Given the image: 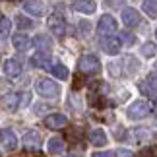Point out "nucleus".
<instances>
[{
	"label": "nucleus",
	"mask_w": 157,
	"mask_h": 157,
	"mask_svg": "<svg viewBox=\"0 0 157 157\" xmlns=\"http://www.w3.org/2000/svg\"><path fill=\"white\" fill-rule=\"evenodd\" d=\"M35 89H37V93L41 95V97H56L60 87L56 82H52L51 78H39L37 83H35Z\"/></svg>",
	"instance_id": "nucleus-1"
},
{
	"label": "nucleus",
	"mask_w": 157,
	"mask_h": 157,
	"mask_svg": "<svg viewBox=\"0 0 157 157\" xmlns=\"http://www.w3.org/2000/svg\"><path fill=\"white\" fill-rule=\"evenodd\" d=\"M78 68H80L82 74H97L101 70V60L95 54H83L78 62Z\"/></svg>",
	"instance_id": "nucleus-2"
},
{
	"label": "nucleus",
	"mask_w": 157,
	"mask_h": 157,
	"mask_svg": "<svg viewBox=\"0 0 157 157\" xmlns=\"http://www.w3.org/2000/svg\"><path fill=\"white\" fill-rule=\"evenodd\" d=\"M149 114V105L146 101H134L130 107H128V117L132 120H138V118H144Z\"/></svg>",
	"instance_id": "nucleus-3"
},
{
	"label": "nucleus",
	"mask_w": 157,
	"mask_h": 157,
	"mask_svg": "<svg viewBox=\"0 0 157 157\" xmlns=\"http://www.w3.org/2000/svg\"><path fill=\"white\" fill-rule=\"evenodd\" d=\"M23 147H25L27 151H37L41 147V134L37 130L25 132V136H23Z\"/></svg>",
	"instance_id": "nucleus-4"
},
{
	"label": "nucleus",
	"mask_w": 157,
	"mask_h": 157,
	"mask_svg": "<svg viewBox=\"0 0 157 157\" xmlns=\"http://www.w3.org/2000/svg\"><path fill=\"white\" fill-rule=\"evenodd\" d=\"M97 31L101 35H113L114 31H117V20H114L113 16H101V20H99V25H97Z\"/></svg>",
	"instance_id": "nucleus-5"
},
{
	"label": "nucleus",
	"mask_w": 157,
	"mask_h": 157,
	"mask_svg": "<svg viewBox=\"0 0 157 157\" xmlns=\"http://www.w3.org/2000/svg\"><path fill=\"white\" fill-rule=\"evenodd\" d=\"M49 29L52 31V35H56V37H64V33H66V23H64V20L60 16H56V14H52V16H49Z\"/></svg>",
	"instance_id": "nucleus-6"
},
{
	"label": "nucleus",
	"mask_w": 157,
	"mask_h": 157,
	"mask_svg": "<svg viewBox=\"0 0 157 157\" xmlns=\"http://www.w3.org/2000/svg\"><path fill=\"white\" fill-rule=\"evenodd\" d=\"M122 21L128 27H136V25H140L142 16H140V12L134 10V8H124V12H122Z\"/></svg>",
	"instance_id": "nucleus-7"
},
{
	"label": "nucleus",
	"mask_w": 157,
	"mask_h": 157,
	"mask_svg": "<svg viewBox=\"0 0 157 157\" xmlns=\"http://www.w3.org/2000/svg\"><path fill=\"white\" fill-rule=\"evenodd\" d=\"M2 149L4 151H12V149H16V146H17V138H16V134L12 130H8V128H4L2 130Z\"/></svg>",
	"instance_id": "nucleus-8"
},
{
	"label": "nucleus",
	"mask_w": 157,
	"mask_h": 157,
	"mask_svg": "<svg viewBox=\"0 0 157 157\" xmlns=\"http://www.w3.org/2000/svg\"><path fill=\"white\" fill-rule=\"evenodd\" d=\"M120 47H122V39H120V37H107L103 41V49L109 54H118Z\"/></svg>",
	"instance_id": "nucleus-9"
},
{
	"label": "nucleus",
	"mask_w": 157,
	"mask_h": 157,
	"mask_svg": "<svg viewBox=\"0 0 157 157\" xmlns=\"http://www.w3.org/2000/svg\"><path fill=\"white\" fill-rule=\"evenodd\" d=\"M45 126L51 130H56V128H62V126H66V117L64 114H49V117L45 118Z\"/></svg>",
	"instance_id": "nucleus-10"
},
{
	"label": "nucleus",
	"mask_w": 157,
	"mask_h": 157,
	"mask_svg": "<svg viewBox=\"0 0 157 157\" xmlns=\"http://www.w3.org/2000/svg\"><path fill=\"white\" fill-rule=\"evenodd\" d=\"M4 74L8 78H17L21 74V64L17 62V60H14V58L6 60V62H4Z\"/></svg>",
	"instance_id": "nucleus-11"
},
{
	"label": "nucleus",
	"mask_w": 157,
	"mask_h": 157,
	"mask_svg": "<svg viewBox=\"0 0 157 157\" xmlns=\"http://www.w3.org/2000/svg\"><path fill=\"white\" fill-rule=\"evenodd\" d=\"M31 64H35L37 68H43V70H52V64H51L49 52H37V54H35V56L31 58Z\"/></svg>",
	"instance_id": "nucleus-12"
},
{
	"label": "nucleus",
	"mask_w": 157,
	"mask_h": 157,
	"mask_svg": "<svg viewBox=\"0 0 157 157\" xmlns=\"http://www.w3.org/2000/svg\"><path fill=\"white\" fill-rule=\"evenodd\" d=\"M20 101H21V95L20 93H8V95H4L2 103H4L6 111H16L17 105H20Z\"/></svg>",
	"instance_id": "nucleus-13"
},
{
	"label": "nucleus",
	"mask_w": 157,
	"mask_h": 157,
	"mask_svg": "<svg viewBox=\"0 0 157 157\" xmlns=\"http://www.w3.org/2000/svg\"><path fill=\"white\" fill-rule=\"evenodd\" d=\"M89 142H91L93 146H97V147H103L105 144H107V134H105V130H101V128L91 130V134H89Z\"/></svg>",
	"instance_id": "nucleus-14"
},
{
	"label": "nucleus",
	"mask_w": 157,
	"mask_h": 157,
	"mask_svg": "<svg viewBox=\"0 0 157 157\" xmlns=\"http://www.w3.org/2000/svg\"><path fill=\"white\" fill-rule=\"evenodd\" d=\"M12 45H14L17 51H27L29 47H31V41H29L27 35L17 33V35H14V37H12Z\"/></svg>",
	"instance_id": "nucleus-15"
},
{
	"label": "nucleus",
	"mask_w": 157,
	"mask_h": 157,
	"mask_svg": "<svg viewBox=\"0 0 157 157\" xmlns=\"http://www.w3.org/2000/svg\"><path fill=\"white\" fill-rule=\"evenodd\" d=\"M43 2L41 0H25L23 2V8H25V12H29V14H33V16H41L43 14Z\"/></svg>",
	"instance_id": "nucleus-16"
},
{
	"label": "nucleus",
	"mask_w": 157,
	"mask_h": 157,
	"mask_svg": "<svg viewBox=\"0 0 157 157\" xmlns=\"http://www.w3.org/2000/svg\"><path fill=\"white\" fill-rule=\"evenodd\" d=\"M74 8L80 12V14H93L97 6H95L93 0H78V2L74 4Z\"/></svg>",
	"instance_id": "nucleus-17"
},
{
	"label": "nucleus",
	"mask_w": 157,
	"mask_h": 157,
	"mask_svg": "<svg viewBox=\"0 0 157 157\" xmlns=\"http://www.w3.org/2000/svg\"><path fill=\"white\" fill-rule=\"evenodd\" d=\"M64 147H66V144H64L62 138H51V140H49V153L60 155L64 151Z\"/></svg>",
	"instance_id": "nucleus-18"
},
{
	"label": "nucleus",
	"mask_w": 157,
	"mask_h": 157,
	"mask_svg": "<svg viewBox=\"0 0 157 157\" xmlns=\"http://www.w3.org/2000/svg\"><path fill=\"white\" fill-rule=\"evenodd\" d=\"M35 47L39 49V52H49L51 51V39L49 37H45V35H39V37H35Z\"/></svg>",
	"instance_id": "nucleus-19"
},
{
	"label": "nucleus",
	"mask_w": 157,
	"mask_h": 157,
	"mask_svg": "<svg viewBox=\"0 0 157 157\" xmlns=\"http://www.w3.org/2000/svg\"><path fill=\"white\" fill-rule=\"evenodd\" d=\"M144 91H147V93H157V74L147 76V80H146V89H144Z\"/></svg>",
	"instance_id": "nucleus-20"
},
{
	"label": "nucleus",
	"mask_w": 157,
	"mask_h": 157,
	"mask_svg": "<svg viewBox=\"0 0 157 157\" xmlns=\"http://www.w3.org/2000/svg\"><path fill=\"white\" fill-rule=\"evenodd\" d=\"M51 72L58 78V80H66V78H68V70H66V66H62V64H54Z\"/></svg>",
	"instance_id": "nucleus-21"
},
{
	"label": "nucleus",
	"mask_w": 157,
	"mask_h": 157,
	"mask_svg": "<svg viewBox=\"0 0 157 157\" xmlns=\"http://www.w3.org/2000/svg\"><path fill=\"white\" fill-rule=\"evenodd\" d=\"M144 10H146L147 16L157 17V4L153 2V0H146V2H144Z\"/></svg>",
	"instance_id": "nucleus-22"
},
{
	"label": "nucleus",
	"mask_w": 157,
	"mask_h": 157,
	"mask_svg": "<svg viewBox=\"0 0 157 157\" xmlns=\"http://www.w3.org/2000/svg\"><path fill=\"white\" fill-rule=\"evenodd\" d=\"M16 21H17V27L20 29H31L33 27V21L29 20V17H25V16H17Z\"/></svg>",
	"instance_id": "nucleus-23"
},
{
	"label": "nucleus",
	"mask_w": 157,
	"mask_h": 157,
	"mask_svg": "<svg viewBox=\"0 0 157 157\" xmlns=\"http://www.w3.org/2000/svg\"><path fill=\"white\" fill-rule=\"evenodd\" d=\"M0 33H2V37H10V20L6 16H2V20H0Z\"/></svg>",
	"instance_id": "nucleus-24"
},
{
	"label": "nucleus",
	"mask_w": 157,
	"mask_h": 157,
	"mask_svg": "<svg viewBox=\"0 0 157 157\" xmlns=\"http://www.w3.org/2000/svg\"><path fill=\"white\" fill-rule=\"evenodd\" d=\"M155 52H157L155 43H146V45L142 47V54H144V56H153Z\"/></svg>",
	"instance_id": "nucleus-25"
},
{
	"label": "nucleus",
	"mask_w": 157,
	"mask_h": 157,
	"mask_svg": "<svg viewBox=\"0 0 157 157\" xmlns=\"http://www.w3.org/2000/svg\"><path fill=\"white\" fill-rule=\"evenodd\" d=\"M138 157H157V147H153V146H149V147H144Z\"/></svg>",
	"instance_id": "nucleus-26"
},
{
	"label": "nucleus",
	"mask_w": 157,
	"mask_h": 157,
	"mask_svg": "<svg viewBox=\"0 0 157 157\" xmlns=\"http://www.w3.org/2000/svg\"><path fill=\"white\" fill-rule=\"evenodd\" d=\"M134 136H136V140H147V138H149V132L146 128H136L134 130Z\"/></svg>",
	"instance_id": "nucleus-27"
},
{
	"label": "nucleus",
	"mask_w": 157,
	"mask_h": 157,
	"mask_svg": "<svg viewBox=\"0 0 157 157\" xmlns=\"http://www.w3.org/2000/svg\"><path fill=\"white\" fill-rule=\"evenodd\" d=\"M114 157H134L128 149H118V151H114Z\"/></svg>",
	"instance_id": "nucleus-28"
},
{
	"label": "nucleus",
	"mask_w": 157,
	"mask_h": 157,
	"mask_svg": "<svg viewBox=\"0 0 157 157\" xmlns=\"http://www.w3.org/2000/svg\"><path fill=\"white\" fill-rule=\"evenodd\" d=\"M107 4H111L113 8H118V6L124 4V0H107Z\"/></svg>",
	"instance_id": "nucleus-29"
},
{
	"label": "nucleus",
	"mask_w": 157,
	"mask_h": 157,
	"mask_svg": "<svg viewBox=\"0 0 157 157\" xmlns=\"http://www.w3.org/2000/svg\"><path fill=\"white\" fill-rule=\"evenodd\" d=\"M134 39H136V37H132L128 31H124V33H122V41H126V43H132Z\"/></svg>",
	"instance_id": "nucleus-30"
},
{
	"label": "nucleus",
	"mask_w": 157,
	"mask_h": 157,
	"mask_svg": "<svg viewBox=\"0 0 157 157\" xmlns=\"http://www.w3.org/2000/svg\"><path fill=\"white\" fill-rule=\"evenodd\" d=\"M93 157H114V151H103V153H93Z\"/></svg>",
	"instance_id": "nucleus-31"
},
{
	"label": "nucleus",
	"mask_w": 157,
	"mask_h": 157,
	"mask_svg": "<svg viewBox=\"0 0 157 157\" xmlns=\"http://www.w3.org/2000/svg\"><path fill=\"white\" fill-rule=\"evenodd\" d=\"M66 157H76V155H66Z\"/></svg>",
	"instance_id": "nucleus-32"
},
{
	"label": "nucleus",
	"mask_w": 157,
	"mask_h": 157,
	"mask_svg": "<svg viewBox=\"0 0 157 157\" xmlns=\"http://www.w3.org/2000/svg\"><path fill=\"white\" fill-rule=\"evenodd\" d=\"M155 107H157V97H155Z\"/></svg>",
	"instance_id": "nucleus-33"
},
{
	"label": "nucleus",
	"mask_w": 157,
	"mask_h": 157,
	"mask_svg": "<svg viewBox=\"0 0 157 157\" xmlns=\"http://www.w3.org/2000/svg\"><path fill=\"white\" fill-rule=\"evenodd\" d=\"M155 37H157V31H155Z\"/></svg>",
	"instance_id": "nucleus-34"
}]
</instances>
